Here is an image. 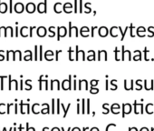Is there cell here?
I'll return each instance as SVG.
<instances>
[{"label":"cell","mask_w":154,"mask_h":131,"mask_svg":"<svg viewBox=\"0 0 154 131\" xmlns=\"http://www.w3.org/2000/svg\"><path fill=\"white\" fill-rule=\"evenodd\" d=\"M35 28V27H30V37H33V30Z\"/></svg>","instance_id":"9a60e30c"},{"label":"cell","mask_w":154,"mask_h":131,"mask_svg":"<svg viewBox=\"0 0 154 131\" xmlns=\"http://www.w3.org/2000/svg\"><path fill=\"white\" fill-rule=\"evenodd\" d=\"M130 28H131V37H133V29H134L133 26H132V25H131Z\"/></svg>","instance_id":"ac0fdd59"},{"label":"cell","mask_w":154,"mask_h":131,"mask_svg":"<svg viewBox=\"0 0 154 131\" xmlns=\"http://www.w3.org/2000/svg\"><path fill=\"white\" fill-rule=\"evenodd\" d=\"M79 4H80L79 12H80V13H83V0H79Z\"/></svg>","instance_id":"8fae6325"},{"label":"cell","mask_w":154,"mask_h":131,"mask_svg":"<svg viewBox=\"0 0 154 131\" xmlns=\"http://www.w3.org/2000/svg\"><path fill=\"white\" fill-rule=\"evenodd\" d=\"M26 11H27L28 13H33V12L35 10V6L33 3H28V4L26 5Z\"/></svg>","instance_id":"277c9868"},{"label":"cell","mask_w":154,"mask_h":131,"mask_svg":"<svg viewBox=\"0 0 154 131\" xmlns=\"http://www.w3.org/2000/svg\"><path fill=\"white\" fill-rule=\"evenodd\" d=\"M27 29H28V27H22V28L20 29V34H21V36H22L23 37H28V35L26 33Z\"/></svg>","instance_id":"52a82bcc"},{"label":"cell","mask_w":154,"mask_h":131,"mask_svg":"<svg viewBox=\"0 0 154 131\" xmlns=\"http://www.w3.org/2000/svg\"><path fill=\"white\" fill-rule=\"evenodd\" d=\"M74 13H77V0H74Z\"/></svg>","instance_id":"e0dca14e"},{"label":"cell","mask_w":154,"mask_h":131,"mask_svg":"<svg viewBox=\"0 0 154 131\" xmlns=\"http://www.w3.org/2000/svg\"><path fill=\"white\" fill-rule=\"evenodd\" d=\"M97 27H92V37H94V29H96Z\"/></svg>","instance_id":"d6986e66"},{"label":"cell","mask_w":154,"mask_h":131,"mask_svg":"<svg viewBox=\"0 0 154 131\" xmlns=\"http://www.w3.org/2000/svg\"><path fill=\"white\" fill-rule=\"evenodd\" d=\"M17 36H18V27H16V37H17Z\"/></svg>","instance_id":"ffe728a7"},{"label":"cell","mask_w":154,"mask_h":131,"mask_svg":"<svg viewBox=\"0 0 154 131\" xmlns=\"http://www.w3.org/2000/svg\"><path fill=\"white\" fill-rule=\"evenodd\" d=\"M1 29H2V27H0V37H1Z\"/></svg>","instance_id":"44dd1931"},{"label":"cell","mask_w":154,"mask_h":131,"mask_svg":"<svg viewBox=\"0 0 154 131\" xmlns=\"http://www.w3.org/2000/svg\"><path fill=\"white\" fill-rule=\"evenodd\" d=\"M89 6H91V3H86V4H85V8L87 9L86 13H90V12H91V8H88Z\"/></svg>","instance_id":"7c38bea8"},{"label":"cell","mask_w":154,"mask_h":131,"mask_svg":"<svg viewBox=\"0 0 154 131\" xmlns=\"http://www.w3.org/2000/svg\"><path fill=\"white\" fill-rule=\"evenodd\" d=\"M7 4L6 3H1V0H0V13H5L7 11Z\"/></svg>","instance_id":"8992f818"},{"label":"cell","mask_w":154,"mask_h":131,"mask_svg":"<svg viewBox=\"0 0 154 131\" xmlns=\"http://www.w3.org/2000/svg\"><path fill=\"white\" fill-rule=\"evenodd\" d=\"M44 7H45V13H47V0H45Z\"/></svg>","instance_id":"4fadbf2b"},{"label":"cell","mask_w":154,"mask_h":131,"mask_svg":"<svg viewBox=\"0 0 154 131\" xmlns=\"http://www.w3.org/2000/svg\"><path fill=\"white\" fill-rule=\"evenodd\" d=\"M36 34H37L38 37H45V36L46 35V29H45V27H38V28L36 29Z\"/></svg>","instance_id":"7a4b0ae2"},{"label":"cell","mask_w":154,"mask_h":131,"mask_svg":"<svg viewBox=\"0 0 154 131\" xmlns=\"http://www.w3.org/2000/svg\"><path fill=\"white\" fill-rule=\"evenodd\" d=\"M89 30H90V29H89L87 27H82V28H81V31H80V32H81V34H82V33H85V32L89 33Z\"/></svg>","instance_id":"30bf717a"},{"label":"cell","mask_w":154,"mask_h":131,"mask_svg":"<svg viewBox=\"0 0 154 131\" xmlns=\"http://www.w3.org/2000/svg\"><path fill=\"white\" fill-rule=\"evenodd\" d=\"M107 34H108V29H107V27H100V29H99V35L101 36V37H105V36H107Z\"/></svg>","instance_id":"5b68a950"},{"label":"cell","mask_w":154,"mask_h":131,"mask_svg":"<svg viewBox=\"0 0 154 131\" xmlns=\"http://www.w3.org/2000/svg\"><path fill=\"white\" fill-rule=\"evenodd\" d=\"M12 3H13V0H9V6H10V8H9V12H10V13L13 12V9H12Z\"/></svg>","instance_id":"5bb4252c"},{"label":"cell","mask_w":154,"mask_h":131,"mask_svg":"<svg viewBox=\"0 0 154 131\" xmlns=\"http://www.w3.org/2000/svg\"><path fill=\"white\" fill-rule=\"evenodd\" d=\"M35 59L37 60V46H35Z\"/></svg>","instance_id":"2e32d148"},{"label":"cell","mask_w":154,"mask_h":131,"mask_svg":"<svg viewBox=\"0 0 154 131\" xmlns=\"http://www.w3.org/2000/svg\"><path fill=\"white\" fill-rule=\"evenodd\" d=\"M69 37H72V32L74 33V36L75 37H78V28L76 27H72V24L71 22H69Z\"/></svg>","instance_id":"6da1fadb"},{"label":"cell","mask_w":154,"mask_h":131,"mask_svg":"<svg viewBox=\"0 0 154 131\" xmlns=\"http://www.w3.org/2000/svg\"><path fill=\"white\" fill-rule=\"evenodd\" d=\"M72 8V4H70V3H66V4H64V5H63V11L65 12L67 8Z\"/></svg>","instance_id":"9c48e42d"},{"label":"cell","mask_w":154,"mask_h":131,"mask_svg":"<svg viewBox=\"0 0 154 131\" xmlns=\"http://www.w3.org/2000/svg\"><path fill=\"white\" fill-rule=\"evenodd\" d=\"M24 9H25V7H24V5H23L22 3H17V4L15 5V11H16V12L21 13V12L24 11Z\"/></svg>","instance_id":"3957f363"},{"label":"cell","mask_w":154,"mask_h":131,"mask_svg":"<svg viewBox=\"0 0 154 131\" xmlns=\"http://www.w3.org/2000/svg\"><path fill=\"white\" fill-rule=\"evenodd\" d=\"M37 10L39 13H45V7H44V3H40L37 6Z\"/></svg>","instance_id":"ba28073f"}]
</instances>
